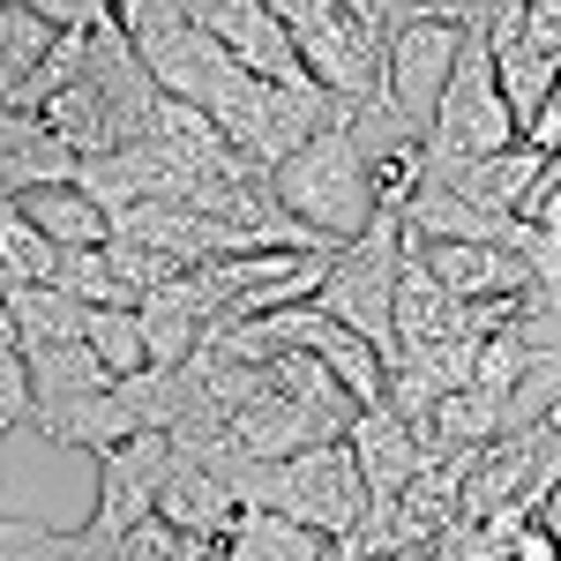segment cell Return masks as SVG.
I'll return each instance as SVG.
<instances>
[{
	"label": "cell",
	"mask_w": 561,
	"mask_h": 561,
	"mask_svg": "<svg viewBox=\"0 0 561 561\" xmlns=\"http://www.w3.org/2000/svg\"><path fill=\"white\" fill-rule=\"evenodd\" d=\"M412 262H427L434 285H442L449 300H465V307L531 300L539 314H547L539 277H531V255L510 248V240H427V248H412ZM547 322H554V314H547Z\"/></svg>",
	"instance_id": "6"
},
{
	"label": "cell",
	"mask_w": 561,
	"mask_h": 561,
	"mask_svg": "<svg viewBox=\"0 0 561 561\" xmlns=\"http://www.w3.org/2000/svg\"><path fill=\"white\" fill-rule=\"evenodd\" d=\"M345 113H352V105H345ZM345 113L314 135L307 150H293V158L270 173L277 203L300 217L322 248H345V240H359V232L375 225V210H382V195H375V180H367V158H359V142H352Z\"/></svg>",
	"instance_id": "2"
},
{
	"label": "cell",
	"mask_w": 561,
	"mask_h": 561,
	"mask_svg": "<svg viewBox=\"0 0 561 561\" xmlns=\"http://www.w3.org/2000/svg\"><path fill=\"white\" fill-rule=\"evenodd\" d=\"M31 427H38L45 442H60V449H90V457H105L113 442H135L142 420H135L128 389L113 382V389H98V397H76V404H38Z\"/></svg>",
	"instance_id": "13"
},
{
	"label": "cell",
	"mask_w": 561,
	"mask_h": 561,
	"mask_svg": "<svg viewBox=\"0 0 561 561\" xmlns=\"http://www.w3.org/2000/svg\"><path fill=\"white\" fill-rule=\"evenodd\" d=\"M293 45H300V68L330 90L337 105L382 98V76H389V15H382V0H330L307 31H293Z\"/></svg>",
	"instance_id": "5"
},
{
	"label": "cell",
	"mask_w": 561,
	"mask_h": 561,
	"mask_svg": "<svg viewBox=\"0 0 561 561\" xmlns=\"http://www.w3.org/2000/svg\"><path fill=\"white\" fill-rule=\"evenodd\" d=\"M23 367H31V389H38V404H76V397H98V389H113V367L83 345H45V352H23Z\"/></svg>",
	"instance_id": "18"
},
{
	"label": "cell",
	"mask_w": 561,
	"mask_h": 561,
	"mask_svg": "<svg viewBox=\"0 0 561 561\" xmlns=\"http://www.w3.org/2000/svg\"><path fill=\"white\" fill-rule=\"evenodd\" d=\"M322 554H330L322 531H307L293 517H270V510H248L240 531H232V561H322Z\"/></svg>",
	"instance_id": "20"
},
{
	"label": "cell",
	"mask_w": 561,
	"mask_h": 561,
	"mask_svg": "<svg viewBox=\"0 0 561 561\" xmlns=\"http://www.w3.org/2000/svg\"><path fill=\"white\" fill-rule=\"evenodd\" d=\"M345 442H352V457H359V479H367V510H389V502L420 479V465H427L420 427H412L404 412H389V404L359 412Z\"/></svg>",
	"instance_id": "11"
},
{
	"label": "cell",
	"mask_w": 561,
	"mask_h": 561,
	"mask_svg": "<svg viewBox=\"0 0 561 561\" xmlns=\"http://www.w3.org/2000/svg\"><path fill=\"white\" fill-rule=\"evenodd\" d=\"M90 352L113 367V382H128V375H142V367H158L135 307H90Z\"/></svg>",
	"instance_id": "22"
},
{
	"label": "cell",
	"mask_w": 561,
	"mask_h": 561,
	"mask_svg": "<svg viewBox=\"0 0 561 561\" xmlns=\"http://www.w3.org/2000/svg\"><path fill=\"white\" fill-rule=\"evenodd\" d=\"M90 83L105 98V128H113V150H128V142H150V121H158V105H165V90L150 76V60L135 53L128 23H105L98 38H90Z\"/></svg>",
	"instance_id": "9"
},
{
	"label": "cell",
	"mask_w": 561,
	"mask_h": 561,
	"mask_svg": "<svg viewBox=\"0 0 561 561\" xmlns=\"http://www.w3.org/2000/svg\"><path fill=\"white\" fill-rule=\"evenodd\" d=\"M38 121L60 135V142H68L76 158H105V150H113V128H105V98H98V83H90V76L60 90V98L45 105Z\"/></svg>",
	"instance_id": "21"
},
{
	"label": "cell",
	"mask_w": 561,
	"mask_h": 561,
	"mask_svg": "<svg viewBox=\"0 0 561 561\" xmlns=\"http://www.w3.org/2000/svg\"><path fill=\"white\" fill-rule=\"evenodd\" d=\"M23 8H31L38 23H53V31H90V38H98L105 23H121L113 0H23Z\"/></svg>",
	"instance_id": "25"
},
{
	"label": "cell",
	"mask_w": 561,
	"mask_h": 561,
	"mask_svg": "<svg viewBox=\"0 0 561 561\" xmlns=\"http://www.w3.org/2000/svg\"><path fill=\"white\" fill-rule=\"evenodd\" d=\"M0 300H8V285H0Z\"/></svg>",
	"instance_id": "28"
},
{
	"label": "cell",
	"mask_w": 561,
	"mask_h": 561,
	"mask_svg": "<svg viewBox=\"0 0 561 561\" xmlns=\"http://www.w3.org/2000/svg\"><path fill=\"white\" fill-rule=\"evenodd\" d=\"M60 285H68L83 307H142V293L121 277L113 248H76V255H68V270H60Z\"/></svg>",
	"instance_id": "23"
},
{
	"label": "cell",
	"mask_w": 561,
	"mask_h": 561,
	"mask_svg": "<svg viewBox=\"0 0 561 561\" xmlns=\"http://www.w3.org/2000/svg\"><path fill=\"white\" fill-rule=\"evenodd\" d=\"M83 173V158L45 128L38 113L0 105V195H38V187H68Z\"/></svg>",
	"instance_id": "12"
},
{
	"label": "cell",
	"mask_w": 561,
	"mask_h": 561,
	"mask_svg": "<svg viewBox=\"0 0 561 561\" xmlns=\"http://www.w3.org/2000/svg\"><path fill=\"white\" fill-rule=\"evenodd\" d=\"M15 203H23V217L38 225L45 240H60L68 255H76V248H105V240H113V210L90 195L83 180H68V187H38V195H15Z\"/></svg>",
	"instance_id": "15"
},
{
	"label": "cell",
	"mask_w": 561,
	"mask_h": 561,
	"mask_svg": "<svg viewBox=\"0 0 561 561\" xmlns=\"http://www.w3.org/2000/svg\"><path fill=\"white\" fill-rule=\"evenodd\" d=\"M187 23H203V31H210L248 76H262V83H293V76H307L293 31H285L262 0H187Z\"/></svg>",
	"instance_id": "10"
},
{
	"label": "cell",
	"mask_w": 561,
	"mask_h": 561,
	"mask_svg": "<svg viewBox=\"0 0 561 561\" xmlns=\"http://www.w3.org/2000/svg\"><path fill=\"white\" fill-rule=\"evenodd\" d=\"M524 128L502 98V76H494V45L486 31H465V53H457V76L442 90V113H434V142L427 165H479V158H502L517 150Z\"/></svg>",
	"instance_id": "4"
},
{
	"label": "cell",
	"mask_w": 561,
	"mask_h": 561,
	"mask_svg": "<svg viewBox=\"0 0 561 561\" xmlns=\"http://www.w3.org/2000/svg\"><path fill=\"white\" fill-rule=\"evenodd\" d=\"M232 494H240V510L293 517L307 531H322V539H352L367 524V479H359L352 442H314V449L285 457V465H240Z\"/></svg>",
	"instance_id": "1"
},
{
	"label": "cell",
	"mask_w": 561,
	"mask_h": 561,
	"mask_svg": "<svg viewBox=\"0 0 561 561\" xmlns=\"http://www.w3.org/2000/svg\"><path fill=\"white\" fill-rule=\"evenodd\" d=\"M31 412H38V389H31V367H23V352H8V359H0V442H8V434L23 427Z\"/></svg>",
	"instance_id": "24"
},
{
	"label": "cell",
	"mask_w": 561,
	"mask_h": 561,
	"mask_svg": "<svg viewBox=\"0 0 561 561\" xmlns=\"http://www.w3.org/2000/svg\"><path fill=\"white\" fill-rule=\"evenodd\" d=\"M8 314L23 330V352H45V345H83L90 337V307L68 293V285H15L8 293Z\"/></svg>",
	"instance_id": "16"
},
{
	"label": "cell",
	"mask_w": 561,
	"mask_h": 561,
	"mask_svg": "<svg viewBox=\"0 0 561 561\" xmlns=\"http://www.w3.org/2000/svg\"><path fill=\"white\" fill-rule=\"evenodd\" d=\"M404 262H412L404 217L375 210V225L330 255V277H322L314 307H322V314H337L345 330H359L382 359H397V277H404Z\"/></svg>",
	"instance_id": "3"
},
{
	"label": "cell",
	"mask_w": 561,
	"mask_h": 561,
	"mask_svg": "<svg viewBox=\"0 0 561 561\" xmlns=\"http://www.w3.org/2000/svg\"><path fill=\"white\" fill-rule=\"evenodd\" d=\"M53 23H38L23 0H0V105H15V90L38 76V60L53 53Z\"/></svg>",
	"instance_id": "19"
},
{
	"label": "cell",
	"mask_w": 561,
	"mask_h": 561,
	"mask_svg": "<svg viewBox=\"0 0 561 561\" xmlns=\"http://www.w3.org/2000/svg\"><path fill=\"white\" fill-rule=\"evenodd\" d=\"M158 517L173 524V531H203V539H232L240 531V494L210 472V465H187L173 457V472H165V494H158Z\"/></svg>",
	"instance_id": "14"
},
{
	"label": "cell",
	"mask_w": 561,
	"mask_h": 561,
	"mask_svg": "<svg viewBox=\"0 0 561 561\" xmlns=\"http://www.w3.org/2000/svg\"><path fill=\"white\" fill-rule=\"evenodd\" d=\"M457 53H465V31L457 23H397L389 31V105L404 113V121H420L434 128V113H442V90L457 76Z\"/></svg>",
	"instance_id": "8"
},
{
	"label": "cell",
	"mask_w": 561,
	"mask_h": 561,
	"mask_svg": "<svg viewBox=\"0 0 561 561\" xmlns=\"http://www.w3.org/2000/svg\"><path fill=\"white\" fill-rule=\"evenodd\" d=\"M173 434H135V442H113L98 457V510L90 517L105 531L135 539L142 524L158 517V494H165V472H173Z\"/></svg>",
	"instance_id": "7"
},
{
	"label": "cell",
	"mask_w": 561,
	"mask_h": 561,
	"mask_svg": "<svg viewBox=\"0 0 561 561\" xmlns=\"http://www.w3.org/2000/svg\"><path fill=\"white\" fill-rule=\"evenodd\" d=\"M517 561H561V531H554V517H531L517 531Z\"/></svg>",
	"instance_id": "26"
},
{
	"label": "cell",
	"mask_w": 561,
	"mask_h": 561,
	"mask_svg": "<svg viewBox=\"0 0 561 561\" xmlns=\"http://www.w3.org/2000/svg\"><path fill=\"white\" fill-rule=\"evenodd\" d=\"M60 270H68V248L45 240L38 225L23 217L15 195H0V285H8V293H15V285H60Z\"/></svg>",
	"instance_id": "17"
},
{
	"label": "cell",
	"mask_w": 561,
	"mask_h": 561,
	"mask_svg": "<svg viewBox=\"0 0 561 561\" xmlns=\"http://www.w3.org/2000/svg\"><path fill=\"white\" fill-rule=\"evenodd\" d=\"M8 352H23V330H15V314H8V300H0V359Z\"/></svg>",
	"instance_id": "27"
}]
</instances>
